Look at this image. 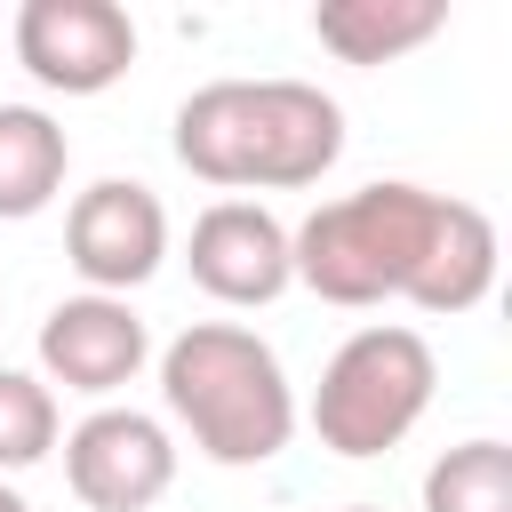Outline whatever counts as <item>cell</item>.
I'll use <instances>...</instances> for the list:
<instances>
[{"label":"cell","mask_w":512,"mask_h":512,"mask_svg":"<svg viewBox=\"0 0 512 512\" xmlns=\"http://www.w3.org/2000/svg\"><path fill=\"white\" fill-rule=\"evenodd\" d=\"M344 152V112L312 80H208L176 104V160L224 192L320 184Z\"/></svg>","instance_id":"1"},{"label":"cell","mask_w":512,"mask_h":512,"mask_svg":"<svg viewBox=\"0 0 512 512\" xmlns=\"http://www.w3.org/2000/svg\"><path fill=\"white\" fill-rule=\"evenodd\" d=\"M160 400L208 464H272L296 440V392L280 352L240 320H192L160 352Z\"/></svg>","instance_id":"2"},{"label":"cell","mask_w":512,"mask_h":512,"mask_svg":"<svg viewBox=\"0 0 512 512\" xmlns=\"http://www.w3.org/2000/svg\"><path fill=\"white\" fill-rule=\"evenodd\" d=\"M440 224H448V192H424V184H360L344 200H320L288 232V272L320 304L368 312L384 296H416Z\"/></svg>","instance_id":"3"},{"label":"cell","mask_w":512,"mask_h":512,"mask_svg":"<svg viewBox=\"0 0 512 512\" xmlns=\"http://www.w3.org/2000/svg\"><path fill=\"white\" fill-rule=\"evenodd\" d=\"M432 384H440V360L416 328L400 320H376V328H352L328 368H320V392H312V432L320 448L336 456H384L416 432V416L432 408Z\"/></svg>","instance_id":"4"},{"label":"cell","mask_w":512,"mask_h":512,"mask_svg":"<svg viewBox=\"0 0 512 512\" xmlns=\"http://www.w3.org/2000/svg\"><path fill=\"white\" fill-rule=\"evenodd\" d=\"M16 64L56 96H104L136 64V24L112 0H24L16 8Z\"/></svg>","instance_id":"5"},{"label":"cell","mask_w":512,"mask_h":512,"mask_svg":"<svg viewBox=\"0 0 512 512\" xmlns=\"http://www.w3.org/2000/svg\"><path fill=\"white\" fill-rule=\"evenodd\" d=\"M64 256H72V272L88 280V296H128V288H144V280L160 272V256H168V208H160V192L136 184V176L88 184V192L72 200V216H64Z\"/></svg>","instance_id":"6"},{"label":"cell","mask_w":512,"mask_h":512,"mask_svg":"<svg viewBox=\"0 0 512 512\" xmlns=\"http://www.w3.org/2000/svg\"><path fill=\"white\" fill-rule=\"evenodd\" d=\"M64 480L88 512H152L176 480V440L144 408H96L64 432Z\"/></svg>","instance_id":"7"},{"label":"cell","mask_w":512,"mask_h":512,"mask_svg":"<svg viewBox=\"0 0 512 512\" xmlns=\"http://www.w3.org/2000/svg\"><path fill=\"white\" fill-rule=\"evenodd\" d=\"M144 352H152V336H144V320H136L128 296H64L40 320V368H48V384L88 392V400H112L120 384H136Z\"/></svg>","instance_id":"8"},{"label":"cell","mask_w":512,"mask_h":512,"mask_svg":"<svg viewBox=\"0 0 512 512\" xmlns=\"http://www.w3.org/2000/svg\"><path fill=\"white\" fill-rule=\"evenodd\" d=\"M184 264H192V280L216 304H272L296 280L288 272V224L264 200H216V208H200L192 240H184Z\"/></svg>","instance_id":"9"},{"label":"cell","mask_w":512,"mask_h":512,"mask_svg":"<svg viewBox=\"0 0 512 512\" xmlns=\"http://www.w3.org/2000/svg\"><path fill=\"white\" fill-rule=\"evenodd\" d=\"M448 24V0H320L312 40L344 64H392Z\"/></svg>","instance_id":"10"},{"label":"cell","mask_w":512,"mask_h":512,"mask_svg":"<svg viewBox=\"0 0 512 512\" xmlns=\"http://www.w3.org/2000/svg\"><path fill=\"white\" fill-rule=\"evenodd\" d=\"M64 168H72V136L40 104H0V224L40 216L64 192Z\"/></svg>","instance_id":"11"},{"label":"cell","mask_w":512,"mask_h":512,"mask_svg":"<svg viewBox=\"0 0 512 512\" xmlns=\"http://www.w3.org/2000/svg\"><path fill=\"white\" fill-rule=\"evenodd\" d=\"M488 280H496V224L472 208V200H448V224H440V240H432V264H424V280H416V312H472L480 296H488Z\"/></svg>","instance_id":"12"},{"label":"cell","mask_w":512,"mask_h":512,"mask_svg":"<svg viewBox=\"0 0 512 512\" xmlns=\"http://www.w3.org/2000/svg\"><path fill=\"white\" fill-rule=\"evenodd\" d=\"M424 512H512V448L504 440H456L424 472Z\"/></svg>","instance_id":"13"},{"label":"cell","mask_w":512,"mask_h":512,"mask_svg":"<svg viewBox=\"0 0 512 512\" xmlns=\"http://www.w3.org/2000/svg\"><path fill=\"white\" fill-rule=\"evenodd\" d=\"M56 448V392L24 368H0V472H32Z\"/></svg>","instance_id":"14"},{"label":"cell","mask_w":512,"mask_h":512,"mask_svg":"<svg viewBox=\"0 0 512 512\" xmlns=\"http://www.w3.org/2000/svg\"><path fill=\"white\" fill-rule=\"evenodd\" d=\"M0 512H32V504H24V496H16L8 480H0Z\"/></svg>","instance_id":"15"},{"label":"cell","mask_w":512,"mask_h":512,"mask_svg":"<svg viewBox=\"0 0 512 512\" xmlns=\"http://www.w3.org/2000/svg\"><path fill=\"white\" fill-rule=\"evenodd\" d=\"M344 512H376V504H344Z\"/></svg>","instance_id":"16"}]
</instances>
